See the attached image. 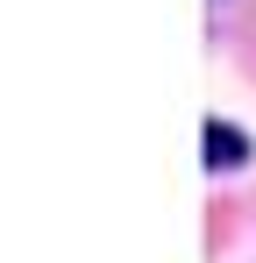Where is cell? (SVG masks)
I'll list each match as a JSON object with an SVG mask.
<instances>
[{
  "instance_id": "1",
  "label": "cell",
  "mask_w": 256,
  "mask_h": 263,
  "mask_svg": "<svg viewBox=\"0 0 256 263\" xmlns=\"http://www.w3.org/2000/svg\"><path fill=\"white\" fill-rule=\"evenodd\" d=\"M207 164H213V171L249 164V135L235 128V121H207Z\"/></svg>"
}]
</instances>
